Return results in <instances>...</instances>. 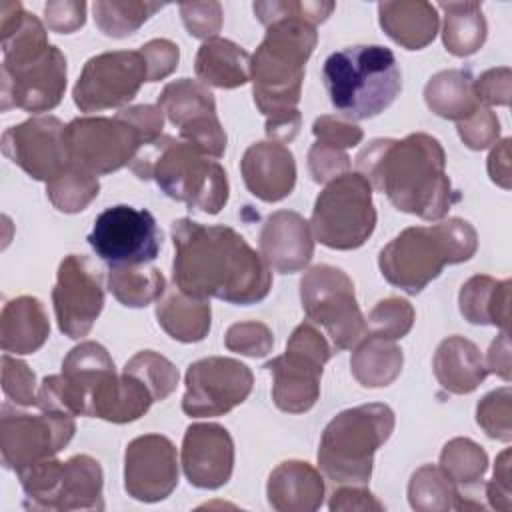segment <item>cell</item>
I'll use <instances>...</instances> for the list:
<instances>
[{
	"label": "cell",
	"instance_id": "cell-1",
	"mask_svg": "<svg viewBox=\"0 0 512 512\" xmlns=\"http://www.w3.org/2000/svg\"><path fill=\"white\" fill-rule=\"evenodd\" d=\"M172 242V278L180 292L238 306L256 304L268 296L272 272L260 252L234 228L178 218L172 222Z\"/></svg>",
	"mask_w": 512,
	"mask_h": 512
},
{
	"label": "cell",
	"instance_id": "cell-2",
	"mask_svg": "<svg viewBox=\"0 0 512 512\" xmlns=\"http://www.w3.org/2000/svg\"><path fill=\"white\" fill-rule=\"evenodd\" d=\"M356 168L400 212L422 220L444 218L460 200L446 176L444 148L426 132H414L400 140H372L358 152Z\"/></svg>",
	"mask_w": 512,
	"mask_h": 512
},
{
	"label": "cell",
	"instance_id": "cell-3",
	"mask_svg": "<svg viewBox=\"0 0 512 512\" xmlns=\"http://www.w3.org/2000/svg\"><path fill=\"white\" fill-rule=\"evenodd\" d=\"M318 42L316 26L296 16L276 18L250 56L254 104L266 118V136L290 142L302 124L298 112L304 68Z\"/></svg>",
	"mask_w": 512,
	"mask_h": 512
},
{
	"label": "cell",
	"instance_id": "cell-4",
	"mask_svg": "<svg viewBox=\"0 0 512 512\" xmlns=\"http://www.w3.org/2000/svg\"><path fill=\"white\" fill-rule=\"evenodd\" d=\"M476 248L474 226L462 218H448L402 230L380 250L378 266L392 286L418 294L440 276L446 264L470 260Z\"/></svg>",
	"mask_w": 512,
	"mask_h": 512
},
{
	"label": "cell",
	"instance_id": "cell-5",
	"mask_svg": "<svg viewBox=\"0 0 512 512\" xmlns=\"http://www.w3.org/2000/svg\"><path fill=\"white\" fill-rule=\"evenodd\" d=\"M130 170L140 180H154L168 198L204 214H218L228 202L226 170L180 138L160 136L142 146Z\"/></svg>",
	"mask_w": 512,
	"mask_h": 512
},
{
	"label": "cell",
	"instance_id": "cell-6",
	"mask_svg": "<svg viewBox=\"0 0 512 512\" xmlns=\"http://www.w3.org/2000/svg\"><path fill=\"white\" fill-rule=\"evenodd\" d=\"M332 106L348 120H368L384 112L402 88L396 56L380 44H358L332 52L322 66Z\"/></svg>",
	"mask_w": 512,
	"mask_h": 512
},
{
	"label": "cell",
	"instance_id": "cell-7",
	"mask_svg": "<svg viewBox=\"0 0 512 512\" xmlns=\"http://www.w3.org/2000/svg\"><path fill=\"white\" fill-rule=\"evenodd\" d=\"M394 430L388 404H360L336 414L324 428L318 446V468L336 484L366 486L376 450Z\"/></svg>",
	"mask_w": 512,
	"mask_h": 512
},
{
	"label": "cell",
	"instance_id": "cell-8",
	"mask_svg": "<svg viewBox=\"0 0 512 512\" xmlns=\"http://www.w3.org/2000/svg\"><path fill=\"white\" fill-rule=\"evenodd\" d=\"M18 478L28 510H104L102 468L88 454H76L66 462L56 456L40 460L18 472Z\"/></svg>",
	"mask_w": 512,
	"mask_h": 512
},
{
	"label": "cell",
	"instance_id": "cell-9",
	"mask_svg": "<svg viewBox=\"0 0 512 512\" xmlns=\"http://www.w3.org/2000/svg\"><path fill=\"white\" fill-rule=\"evenodd\" d=\"M376 228L372 186L360 172H344L326 182L318 194L310 230L312 236L332 250L360 248Z\"/></svg>",
	"mask_w": 512,
	"mask_h": 512
},
{
	"label": "cell",
	"instance_id": "cell-10",
	"mask_svg": "<svg viewBox=\"0 0 512 512\" xmlns=\"http://www.w3.org/2000/svg\"><path fill=\"white\" fill-rule=\"evenodd\" d=\"M332 348L324 334L308 320L294 328L286 352L264 368L272 374V400L288 414L308 412L320 398V378Z\"/></svg>",
	"mask_w": 512,
	"mask_h": 512
},
{
	"label": "cell",
	"instance_id": "cell-11",
	"mask_svg": "<svg viewBox=\"0 0 512 512\" xmlns=\"http://www.w3.org/2000/svg\"><path fill=\"white\" fill-rule=\"evenodd\" d=\"M300 302L308 320L326 330L336 350L352 348L368 334L354 284L336 266L318 264L306 270L300 280Z\"/></svg>",
	"mask_w": 512,
	"mask_h": 512
},
{
	"label": "cell",
	"instance_id": "cell-12",
	"mask_svg": "<svg viewBox=\"0 0 512 512\" xmlns=\"http://www.w3.org/2000/svg\"><path fill=\"white\" fill-rule=\"evenodd\" d=\"M74 416L62 410H40L38 414L10 408L0 410V454L2 464L16 474L28 466L56 456L74 436Z\"/></svg>",
	"mask_w": 512,
	"mask_h": 512
},
{
	"label": "cell",
	"instance_id": "cell-13",
	"mask_svg": "<svg viewBox=\"0 0 512 512\" xmlns=\"http://www.w3.org/2000/svg\"><path fill=\"white\" fill-rule=\"evenodd\" d=\"M64 142L70 164L100 176L130 166L144 146L142 134L122 116H84L66 124Z\"/></svg>",
	"mask_w": 512,
	"mask_h": 512
},
{
	"label": "cell",
	"instance_id": "cell-14",
	"mask_svg": "<svg viewBox=\"0 0 512 512\" xmlns=\"http://www.w3.org/2000/svg\"><path fill=\"white\" fill-rule=\"evenodd\" d=\"M88 244L108 266H140L158 256L162 232L146 208L116 204L96 216Z\"/></svg>",
	"mask_w": 512,
	"mask_h": 512
},
{
	"label": "cell",
	"instance_id": "cell-15",
	"mask_svg": "<svg viewBox=\"0 0 512 512\" xmlns=\"http://www.w3.org/2000/svg\"><path fill=\"white\" fill-rule=\"evenodd\" d=\"M2 110L48 112L66 90V56L58 46H46L30 56L2 62Z\"/></svg>",
	"mask_w": 512,
	"mask_h": 512
},
{
	"label": "cell",
	"instance_id": "cell-16",
	"mask_svg": "<svg viewBox=\"0 0 512 512\" xmlns=\"http://www.w3.org/2000/svg\"><path fill=\"white\" fill-rule=\"evenodd\" d=\"M148 82L146 62L140 50H114L92 56L74 88V104L82 112H100L128 104Z\"/></svg>",
	"mask_w": 512,
	"mask_h": 512
},
{
	"label": "cell",
	"instance_id": "cell-17",
	"mask_svg": "<svg viewBox=\"0 0 512 512\" xmlns=\"http://www.w3.org/2000/svg\"><path fill=\"white\" fill-rule=\"evenodd\" d=\"M250 368L228 356H208L188 366L182 410L192 418L222 416L242 404L252 390Z\"/></svg>",
	"mask_w": 512,
	"mask_h": 512
},
{
	"label": "cell",
	"instance_id": "cell-18",
	"mask_svg": "<svg viewBox=\"0 0 512 512\" xmlns=\"http://www.w3.org/2000/svg\"><path fill=\"white\" fill-rule=\"evenodd\" d=\"M52 304L60 332L72 340L84 338L104 308L100 270L86 256H64L56 272Z\"/></svg>",
	"mask_w": 512,
	"mask_h": 512
},
{
	"label": "cell",
	"instance_id": "cell-19",
	"mask_svg": "<svg viewBox=\"0 0 512 512\" xmlns=\"http://www.w3.org/2000/svg\"><path fill=\"white\" fill-rule=\"evenodd\" d=\"M64 130L66 126L56 116L28 118L4 130L2 154L30 178L48 184L70 164Z\"/></svg>",
	"mask_w": 512,
	"mask_h": 512
},
{
	"label": "cell",
	"instance_id": "cell-20",
	"mask_svg": "<svg viewBox=\"0 0 512 512\" xmlns=\"http://www.w3.org/2000/svg\"><path fill=\"white\" fill-rule=\"evenodd\" d=\"M178 486V454L170 438L144 434L124 452V488L140 502H160Z\"/></svg>",
	"mask_w": 512,
	"mask_h": 512
},
{
	"label": "cell",
	"instance_id": "cell-21",
	"mask_svg": "<svg viewBox=\"0 0 512 512\" xmlns=\"http://www.w3.org/2000/svg\"><path fill=\"white\" fill-rule=\"evenodd\" d=\"M182 470L186 480L204 490L224 486L234 470V440L216 422L190 424L182 438Z\"/></svg>",
	"mask_w": 512,
	"mask_h": 512
},
{
	"label": "cell",
	"instance_id": "cell-22",
	"mask_svg": "<svg viewBox=\"0 0 512 512\" xmlns=\"http://www.w3.org/2000/svg\"><path fill=\"white\" fill-rule=\"evenodd\" d=\"M258 246L260 256L270 270L280 274L300 272L314 256L310 222L294 210H278L266 218Z\"/></svg>",
	"mask_w": 512,
	"mask_h": 512
},
{
	"label": "cell",
	"instance_id": "cell-23",
	"mask_svg": "<svg viewBox=\"0 0 512 512\" xmlns=\"http://www.w3.org/2000/svg\"><path fill=\"white\" fill-rule=\"evenodd\" d=\"M240 172L250 194L264 202L284 200L296 184L294 156L274 140L250 144L240 160Z\"/></svg>",
	"mask_w": 512,
	"mask_h": 512
},
{
	"label": "cell",
	"instance_id": "cell-24",
	"mask_svg": "<svg viewBox=\"0 0 512 512\" xmlns=\"http://www.w3.org/2000/svg\"><path fill=\"white\" fill-rule=\"evenodd\" d=\"M266 496L278 512H314L324 500V480L312 464L286 460L270 472Z\"/></svg>",
	"mask_w": 512,
	"mask_h": 512
},
{
	"label": "cell",
	"instance_id": "cell-25",
	"mask_svg": "<svg viewBox=\"0 0 512 512\" xmlns=\"http://www.w3.org/2000/svg\"><path fill=\"white\" fill-rule=\"evenodd\" d=\"M438 384L452 394H470L488 376L480 348L464 336L444 338L432 360Z\"/></svg>",
	"mask_w": 512,
	"mask_h": 512
},
{
	"label": "cell",
	"instance_id": "cell-26",
	"mask_svg": "<svg viewBox=\"0 0 512 512\" xmlns=\"http://www.w3.org/2000/svg\"><path fill=\"white\" fill-rule=\"evenodd\" d=\"M50 336V320L34 296H18L4 304L0 316V346L8 354H34Z\"/></svg>",
	"mask_w": 512,
	"mask_h": 512
},
{
	"label": "cell",
	"instance_id": "cell-27",
	"mask_svg": "<svg viewBox=\"0 0 512 512\" xmlns=\"http://www.w3.org/2000/svg\"><path fill=\"white\" fill-rule=\"evenodd\" d=\"M378 20L382 30L406 50H422L428 46L440 24L438 8L424 0L380 2Z\"/></svg>",
	"mask_w": 512,
	"mask_h": 512
},
{
	"label": "cell",
	"instance_id": "cell-28",
	"mask_svg": "<svg viewBox=\"0 0 512 512\" xmlns=\"http://www.w3.org/2000/svg\"><path fill=\"white\" fill-rule=\"evenodd\" d=\"M510 280H496L488 274L468 278L458 294L460 314L478 326L510 328Z\"/></svg>",
	"mask_w": 512,
	"mask_h": 512
},
{
	"label": "cell",
	"instance_id": "cell-29",
	"mask_svg": "<svg viewBox=\"0 0 512 512\" xmlns=\"http://www.w3.org/2000/svg\"><path fill=\"white\" fill-rule=\"evenodd\" d=\"M194 70L206 86L238 88L250 80V54L236 42L216 36L198 48Z\"/></svg>",
	"mask_w": 512,
	"mask_h": 512
},
{
	"label": "cell",
	"instance_id": "cell-30",
	"mask_svg": "<svg viewBox=\"0 0 512 512\" xmlns=\"http://www.w3.org/2000/svg\"><path fill=\"white\" fill-rule=\"evenodd\" d=\"M156 106L176 128H180V134L200 124L218 120L214 94L206 84L192 78H180L166 84Z\"/></svg>",
	"mask_w": 512,
	"mask_h": 512
},
{
	"label": "cell",
	"instance_id": "cell-31",
	"mask_svg": "<svg viewBox=\"0 0 512 512\" xmlns=\"http://www.w3.org/2000/svg\"><path fill=\"white\" fill-rule=\"evenodd\" d=\"M212 308L208 300L192 298L180 290L164 292L156 302V320L160 328L178 342H200L210 330Z\"/></svg>",
	"mask_w": 512,
	"mask_h": 512
},
{
	"label": "cell",
	"instance_id": "cell-32",
	"mask_svg": "<svg viewBox=\"0 0 512 512\" xmlns=\"http://www.w3.org/2000/svg\"><path fill=\"white\" fill-rule=\"evenodd\" d=\"M404 356L396 340L366 334L352 350L350 370L364 388H382L392 384L402 372Z\"/></svg>",
	"mask_w": 512,
	"mask_h": 512
},
{
	"label": "cell",
	"instance_id": "cell-33",
	"mask_svg": "<svg viewBox=\"0 0 512 512\" xmlns=\"http://www.w3.org/2000/svg\"><path fill=\"white\" fill-rule=\"evenodd\" d=\"M426 106L440 118L464 120L482 106L474 92V78L468 70H442L424 86Z\"/></svg>",
	"mask_w": 512,
	"mask_h": 512
},
{
	"label": "cell",
	"instance_id": "cell-34",
	"mask_svg": "<svg viewBox=\"0 0 512 512\" xmlns=\"http://www.w3.org/2000/svg\"><path fill=\"white\" fill-rule=\"evenodd\" d=\"M444 12L442 42L454 56H470L478 52L486 42V18L480 2H440Z\"/></svg>",
	"mask_w": 512,
	"mask_h": 512
},
{
	"label": "cell",
	"instance_id": "cell-35",
	"mask_svg": "<svg viewBox=\"0 0 512 512\" xmlns=\"http://www.w3.org/2000/svg\"><path fill=\"white\" fill-rule=\"evenodd\" d=\"M488 468V456L482 446L470 438H452L440 452V470L456 486L460 498L456 510H468V490L482 482Z\"/></svg>",
	"mask_w": 512,
	"mask_h": 512
},
{
	"label": "cell",
	"instance_id": "cell-36",
	"mask_svg": "<svg viewBox=\"0 0 512 512\" xmlns=\"http://www.w3.org/2000/svg\"><path fill=\"white\" fill-rule=\"evenodd\" d=\"M108 290L128 308H144L158 302L166 292V280L158 268L140 266H110Z\"/></svg>",
	"mask_w": 512,
	"mask_h": 512
},
{
	"label": "cell",
	"instance_id": "cell-37",
	"mask_svg": "<svg viewBox=\"0 0 512 512\" xmlns=\"http://www.w3.org/2000/svg\"><path fill=\"white\" fill-rule=\"evenodd\" d=\"M160 2H116V0H98L92 4L94 22L110 38H126L134 34L152 14L162 10Z\"/></svg>",
	"mask_w": 512,
	"mask_h": 512
},
{
	"label": "cell",
	"instance_id": "cell-38",
	"mask_svg": "<svg viewBox=\"0 0 512 512\" xmlns=\"http://www.w3.org/2000/svg\"><path fill=\"white\" fill-rule=\"evenodd\" d=\"M458 490L440 470V466H420L408 482V502L414 510H450L458 508Z\"/></svg>",
	"mask_w": 512,
	"mask_h": 512
},
{
	"label": "cell",
	"instance_id": "cell-39",
	"mask_svg": "<svg viewBox=\"0 0 512 512\" xmlns=\"http://www.w3.org/2000/svg\"><path fill=\"white\" fill-rule=\"evenodd\" d=\"M98 190V176L74 164H68L60 176L46 184V194L52 206L64 214H76L86 210V206L98 196Z\"/></svg>",
	"mask_w": 512,
	"mask_h": 512
},
{
	"label": "cell",
	"instance_id": "cell-40",
	"mask_svg": "<svg viewBox=\"0 0 512 512\" xmlns=\"http://www.w3.org/2000/svg\"><path fill=\"white\" fill-rule=\"evenodd\" d=\"M124 372L142 380L148 390L152 392L154 400H166L178 384V370L176 366L162 354L154 350H140L136 352L122 368Z\"/></svg>",
	"mask_w": 512,
	"mask_h": 512
},
{
	"label": "cell",
	"instance_id": "cell-41",
	"mask_svg": "<svg viewBox=\"0 0 512 512\" xmlns=\"http://www.w3.org/2000/svg\"><path fill=\"white\" fill-rule=\"evenodd\" d=\"M366 324L370 334L398 340L410 332L414 324V308L408 300L390 296L376 302V306L370 310L366 318Z\"/></svg>",
	"mask_w": 512,
	"mask_h": 512
},
{
	"label": "cell",
	"instance_id": "cell-42",
	"mask_svg": "<svg viewBox=\"0 0 512 512\" xmlns=\"http://www.w3.org/2000/svg\"><path fill=\"white\" fill-rule=\"evenodd\" d=\"M512 390L502 386L488 392L476 406L478 426L494 440L510 442L512 440Z\"/></svg>",
	"mask_w": 512,
	"mask_h": 512
},
{
	"label": "cell",
	"instance_id": "cell-43",
	"mask_svg": "<svg viewBox=\"0 0 512 512\" xmlns=\"http://www.w3.org/2000/svg\"><path fill=\"white\" fill-rule=\"evenodd\" d=\"M224 346L230 352H236L248 358H264L274 348V334L264 322H258V320L236 322L226 330Z\"/></svg>",
	"mask_w": 512,
	"mask_h": 512
},
{
	"label": "cell",
	"instance_id": "cell-44",
	"mask_svg": "<svg viewBox=\"0 0 512 512\" xmlns=\"http://www.w3.org/2000/svg\"><path fill=\"white\" fill-rule=\"evenodd\" d=\"M2 390L16 406H36L38 402L36 376L32 368L8 352L2 354Z\"/></svg>",
	"mask_w": 512,
	"mask_h": 512
},
{
	"label": "cell",
	"instance_id": "cell-45",
	"mask_svg": "<svg viewBox=\"0 0 512 512\" xmlns=\"http://www.w3.org/2000/svg\"><path fill=\"white\" fill-rule=\"evenodd\" d=\"M334 2H292V0H280V2H254L252 10L256 18L268 26L280 16H298L312 26L322 24L334 10Z\"/></svg>",
	"mask_w": 512,
	"mask_h": 512
},
{
	"label": "cell",
	"instance_id": "cell-46",
	"mask_svg": "<svg viewBox=\"0 0 512 512\" xmlns=\"http://www.w3.org/2000/svg\"><path fill=\"white\" fill-rule=\"evenodd\" d=\"M456 128L458 136L470 150H484L496 144L500 136L498 116L486 106H478L470 116L456 122Z\"/></svg>",
	"mask_w": 512,
	"mask_h": 512
},
{
	"label": "cell",
	"instance_id": "cell-47",
	"mask_svg": "<svg viewBox=\"0 0 512 512\" xmlns=\"http://www.w3.org/2000/svg\"><path fill=\"white\" fill-rule=\"evenodd\" d=\"M312 134L316 136V142L334 146L340 150L352 148L360 144L364 138V132L358 124H354L344 116H332V114L318 116L312 124Z\"/></svg>",
	"mask_w": 512,
	"mask_h": 512
},
{
	"label": "cell",
	"instance_id": "cell-48",
	"mask_svg": "<svg viewBox=\"0 0 512 512\" xmlns=\"http://www.w3.org/2000/svg\"><path fill=\"white\" fill-rule=\"evenodd\" d=\"M180 14H182L188 34L194 38H202V40L216 38V34L222 28L220 2H214V0L184 2V4H180Z\"/></svg>",
	"mask_w": 512,
	"mask_h": 512
},
{
	"label": "cell",
	"instance_id": "cell-49",
	"mask_svg": "<svg viewBox=\"0 0 512 512\" xmlns=\"http://www.w3.org/2000/svg\"><path fill=\"white\" fill-rule=\"evenodd\" d=\"M308 168L314 182L326 184L350 170V156L340 148L314 142L308 150Z\"/></svg>",
	"mask_w": 512,
	"mask_h": 512
},
{
	"label": "cell",
	"instance_id": "cell-50",
	"mask_svg": "<svg viewBox=\"0 0 512 512\" xmlns=\"http://www.w3.org/2000/svg\"><path fill=\"white\" fill-rule=\"evenodd\" d=\"M140 54L146 62V72H148V82L162 80L170 76L180 60V50L172 40L166 38H154L146 42L140 48Z\"/></svg>",
	"mask_w": 512,
	"mask_h": 512
},
{
	"label": "cell",
	"instance_id": "cell-51",
	"mask_svg": "<svg viewBox=\"0 0 512 512\" xmlns=\"http://www.w3.org/2000/svg\"><path fill=\"white\" fill-rule=\"evenodd\" d=\"M474 92L482 106H508L510 102V68H490L474 80Z\"/></svg>",
	"mask_w": 512,
	"mask_h": 512
},
{
	"label": "cell",
	"instance_id": "cell-52",
	"mask_svg": "<svg viewBox=\"0 0 512 512\" xmlns=\"http://www.w3.org/2000/svg\"><path fill=\"white\" fill-rule=\"evenodd\" d=\"M44 22L48 30L70 34L86 22V2L82 0H60L44 4Z\"/></svg>",
	"mask_w": 512,
	"mask_h": 512
},
{
	"label": "cell",
	"instance_id": "cell-53",
	"mask_svg": "<svg viewBox=\"0 0 512 512\" xmlns=\"http://www.w3.org/2000/svg\"><path fill=\"white\" fill-rule=\"evenodd\" d=\"M124 120H128L144 138V146L156 142L162 136V126H164V112L158 106L152 104H138V106H128L118 112Z\"/></svg>",
	"mask_w": 512,
	"mask_h": 512
},
{
	"label": "cell",
	"instance_id": "cell-54",
	"mask_svg": "<svg viewBox=\"0 0 512 512\" xmlns=\"http://www.w3.org/2000/svg\"><path fill=\"white\" fill-rule=\"evenodd\" d=\"M486 498L492 508L508 512L512 508L510 500V450H502L496 458L492 480L486 484Z\"/></svg>",
	"mask_w": 512,
	"mask_h": 512
},
{
	"label": "cell",
	"instance_id": "cell-55",
	"mask_svg": "<svg viewBox=\"0 0 512 512\" xmlns=\"http://www.w3.org/2000/svg\"><path fill=\"white\" fill-rule=\"evenodd\" d=\"M328 508L332 512L340 510H384V504L364 486L346 484L338 490H334Z\"/></svg>",
	"mask_w": 512,
	"mask_h": 512
},
{
	"label": "cell",
	"instance_id": "cell-56",
	"mask_svg": "<svg viewBox=\"0 0 512 512\" xmlns=\"http://www.w3.org/2000/svg\"><path fill=\"white\" fill-rule=\"evenodd\" d=\"M484 362H486L488 374L492 372V374L500 376L502 380L510 382L512 364H510V340H508V332H502L498 338L492 340Z\"/></svg>",
	"mask_w": 512,
	"mask_h": 512
},
{
	"label": "cell",
	"instance_id": "cell-57",
	"mask_svg": "<svg viewBox=\"0 0 512 512\" xmlns=\"http://www.w3.org/2000/svg\"><path fill=\"white\" fill-rule=\"evenodd\" d=\"M488 174L498 186L510 188V138L496 142L488 156Z\"/></svg>",
	"mask_w": 512,
	"mask_h": 512
}]
</instances>
